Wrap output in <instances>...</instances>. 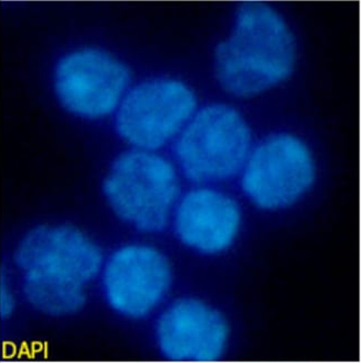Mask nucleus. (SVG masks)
Instances as JSON below:
<instances>
[{"instance_id": "obj_1", "label": "nucleus", "mask_w": 361, "mask_h": 363, "mask_svg": "<svg viewBox=\"0 0 361 363\" xmlns=\"http://www.w3.org/2000/svg\"><path fill=\"white\" fill-rule=\"evenodd\" d=\"M106 255L79 226L46 220L21 232L0 265L15 281L29 317L67 325L97 303V283Z\"/></svg>"}, {"instance_id": "obj_2", "label": "nucleus", "mask_w": 361, "mask_h": 363, "mask_svg": "<svg viewBox=\"0 0 361 363\" xmlns=\"http://www.w3.org/2000/svg\"><path fill=\"white\" fill-rule=\"evenodd\" d=\"M251 335L232 283L190 274L134 339L148 360L230 363L243 356Z\"/></svg>"}, {"instance_id": "obj_3", "label": "nucleus", "mask_w": 361, "mask_h": 363, "mask_svg": "<svg viewBox=\"0 0 361 363\" xmlns=\"http://www.w3.org/2000/svg\"><path fill=\"white\" fill-rule=\"evenodd\" d=\"M189 275L183 274L175 259L154 244H122L105 257L96 301L115 325L134 337Z\"/></svg>"}, {"instance_id": "obj_4", "label": "nucleus", "mask_w": 361, "mask_h": 363, "mask_svg": "<svg viewBox=\"0 0 361 363\" xmlns=\"http://www.w3.org/2000/svg\"><path fill=\"white\" fill-rule=\"evenodd\" d=\"M296 62V43L284 19L266 4L239 8L231 36L214 52L217 79L228 93L251 97L290 76Z\"/></svg>"}, {"instance_id": "obj_5", "label": "nucleus", "mask_w": 361, "mask_h": 363, "mask_svg": "<svg viewBox=\"0 0 361 363\" xmlns=\"http://www.w3.org/2000/svg\"><path fill=\"white\" fill-rule=\"evenodd\" d=\"M101 193L120 223L142 235H159L171 226L183 191L173 163L152 152L134 150L111 163Z\"/></svg>"}, {"instance_id": "obj_6", "label": "nucleus", "mask_w": 361, "mask_h": 363, "mask_svg": "<svg viewBox=\"0 0 361 363\" xmlns=\"http://www.w3.org/2000/svg\"><path fill=\"white\" fill-rule=\"evenodd\" d=\"M243 220V206L234 195L216 186H194L181 194L169 228L185 251L212 267V279L232 283L230 261Z\"/></svg>"}, {"instance_id": "obj_7", "label": "nucleus", "mask_w": 361, "mask_h": 363, "mask_svg": "<svg viewBox=\"0 0 361 363\" xmlns=\"http://www.w3.org/2000/svg\"><path fill=\"white\" fill-rule=\"evenodd\" d=\"M318 179V165L307 145L289 134H277L249 154L237 179L240 192L255 210L276 216L300 206Z\"/></svg>"}, {"instance_id": "obj_8", "label": "nucleus", "mask_w": 361, "mask_h": 363, "mask_svg": "<svg viewBox=\"0 0 361 363\" xmlns=\"http://www.w3.org/2000/svg\"><path fill=\"white\" fill-rule=\"evenodd\" d=\"M251 130L226 105L202 108L175 145L180 174L195 186H214L238 179L251 154Z\"/></svg>"}, {"instance_id": "obj_9", "label": "nucleus", "mask_w": 361, "mask_h": 363, "mask_svg": "<svg viewBox=\"0 0 361 363\" xmlns=\"http://www.w3.org/2000/svg\"><path fill=\"white\" fill-rule=\"evenodd\" d=\"M196 105L195 94L181 82L169 78L144 82L119 107L117 132L140 151H154L183 128Z\"/></svg>"}, {"instance_id": "obj_10", "label": "nucleus", "mask_w": 361, "mask_h": 363, "mask_svg": "<svg viewBox=\"0 0 361 363\" xmlns=\"http://www.w3.org/2000/svg\"><path fill=\"white\" fill-rule=\"evenodd\" d=\"M130 69L103 50L66 55L55 70V91L72 114L97 120L114 112L130 85Z\"/></svg>"}, {"instance_id": "obj_11", "label": "nucleus", "mask_w": 361, "mask_h": 363, "mask_svg": "<svg viewBox=\"0 0 361 363\" xmlns=\"http://www.w3.org/2000/svg\"><path fill=\"white\" fill-rule=\"evenodd\" d=\"M28 318L15 281L0 265V340L11 342L18 339Z\"/></svg>"}, {"instance_id": "obj_12", "label": "nucleus", "mask_w": 361, "mask_h": 363, "mask_svg": "<svg viewBox=\"0 0 361 363\" xmlns=\"http://www.w3.org/2000/svg\"><path fill=\"white\" fill-rule=\"evenodd\" d=\"M230 363H333V362H314V361H276V362H256V361H235ZM336 363V362H335Z\"/></svg>"}, {"instance_id": "obj_13", "label": "nucleus", "mask_w": 361, "mask_h": 363, "mask_svg": "<svg viewBox=\"0 0 361 363\" xmlns=\"http://www.w3.org/2000/svg\"><path fill=\"white\" fill-rule=\"evenodd\" d=\"M125 363H165V362H160V361L146 360V361H137V362H125Z\"/></svg>"}]
</instances>
